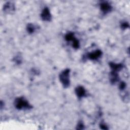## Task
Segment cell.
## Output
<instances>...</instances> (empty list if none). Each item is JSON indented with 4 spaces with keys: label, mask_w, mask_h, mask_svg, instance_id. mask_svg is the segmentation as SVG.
Returning a JSON list of instances; mask_svg holds the SVG:
<instances>
[{
    "label": "cell",
    "mask_w": 130,
    "mask_h": 130,
    "mask_svg": "<svg viewBox=\"0 0 130 130\" xmlns=\"http://www.w3.org/2000/svg\"><path fill=\"white\" fill-rule=\"evenodd\" d=\"M70 70L67 69L63 71L60 75V80L64 87H67L70 84L69 81Z\"/></svg>",
    "instance_id": "obj_1"
},
{
    "label": "cell",
    "mask_w": 130,
    "mask_h": 130,
    "mask_svg": "<svg viewBox=\"0 0 130 130\" xmlns=\"http://www.w3.org/2000/svg\"><path fill=\"white\" fill-rule=\"evenodd\" d=\"M15 105L17 108L22 109L23 108H29L28 103L22 98L17 99L15 102Z\"/></svg>",
    "instance_id": "obj_2"
},
{
    "label": "cell",
    "mask_w": 130,
    "mask_h": 130,
    "mask_svg": "<svg viewBox=\"0 0 130 130\" xmlns=\"http://www.w3.org/2000/svg\"><path fill=\"white\" fill-rule=\"evenodd\" d=\"M41 17L44 20L49 21L51 19V14L49 12V10L48 8H46L44 9L43 11L42 14H41Z\"/></svg>",
    "instance_id": "obj_3"
},
{
    "label": "cell",
    "mask_w": 130,
    "mask_h": 130,
    "mask_svg": "<svg viewBox=\"0 0 130 130\" xmlns=\"http://www.w3.org/2000/svg\"><path fill=\"white\" fill-rule=\"evenodd\" d=\"M101 54L102 53L100 51L96 50L95 51L89 53L88 55V57L91 59H96L101 56Z\"/></svg>",
    "instance_id": "obj_4"
},
{
    "label": "cell",
    "mask_w": 130,
    "mask_h": 130,
    "mask_svg": "<svg viewBox=\"0 0 130 130\" xmlns=\"http://www.w3.org/2000/svg\"><path fill=\"white\" fill-rule=\"evenodd\" d=\"M76 93L78 97L81 98L85 95V90L84 88L81 86L78 87L76 89Z\"/></svg>",
    "instance_id": "obj_5"
},
{
    "label": "cell",
    "mask_w": 130,
    "mask_h": 130,
    "mask_svg": "<svg viewBox=\"0 0 130 130\" xmlns=\"http://www.w3.org/2000/svg\"><path fill=\"white\" fill-rule=\"evenodd\" d=\"M101 8L102 11L104 12H107L110 11L111 9V6L109 4H107L106 3H102L101 5Z\"/></svg>",
    "instance_id": "obj_6"
},
{
    "label": "cell",
    "mask_w": 130,
    "mask_h": 130,
    "mask_svg": "<svg viewBox=\"0 0 130 130\" xmlns=\"http://www.w3.org/2000/svg\"><path fill=\"white\" fill-rule=\"evenodd\" d=\"M110 66L112 70H113V71H117L120 70V69L122 67V66L121 64H115V63H110Z\"/></svg>",
    "instance_id": "obj_7"
},
{
    "label": "cell",
    "mask_w": 130,
    "mask_h": 130,
    "mask_svg": "<svg viewBox=\"0 0 130 130\" xmlns=\"http://www.w3.org/2000/svg\"><path fill=\"white\" fill-rule=\"evenodd\" d=\"M66 39L68 41H70V40H73L75 38H74V35L72 33H69L66 35Z\"/></svg>",
    "instance_id": "obj_8"
},
{
    "label": "cell",
    "mask_w": 130,
    "mask_h": 130,
    "mask_svg": "<svg viewBox=\"0 0 130 130\" xmlns=\"http://www.w3.org/2000/svg\"><path fill=\"white\" fill-rule=\"evenodd\" d=\"M27 29L28 31L30 32H32L34 31V27L32 25H28V27H27Z\"/></svg>",
    "instance_id": "obj_9"
}]
</instances>
